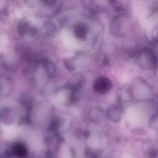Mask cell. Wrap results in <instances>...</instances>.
<instances>
[{
	"label": "cell",
	"mask_w": 158,
	"mask_h": 158,
	"mask_svg": "<svg viewBox=\"0 0 158 158\" xmlns=\"http://www.w3.org/2000/svg\"><path fill=\"white\" fill-rule=\"evenodd\" d=\"M12 154L18 158H24L27 155V148L23 143H16L12 147Z\"/></svg>",
	"instance_id": "cell-2"
},
{
	"label": "cell",
	"mask_w": 158,
	"mask_h": 158,
	"mask_svg": "<svg viewBox=\"0 0 158 158\" xmlns=\"http://www.w3.org/2000/svg\"><path fill=\"white\" fill-rule=\"evenodd\" d=\"M88 31V27L84 24H78L76 25L73 30L75 35L77 36V38L82 40L86 39Z\"/></svg>",
	"instance_id": "cell-3"
},
{
	"label": "cell",
	"mask_w": 158,
	"mask_h": 158,
	"mask_svg": "<svg viewBox=\"0 0 158 158\" xmlns=\"http://www.w3.org/2000/svg\"><path fill=\"white\" fill-rule=\"evenodd\" d=\"M93 88L97 93L105 94L112 88V83L107 77H99L95 80Z\"/></svg>",
	"instance_id": "cell-1"
},
{
	"label": "cell",
	"mask_w": 158,
	"mask_h": 158,
	"mask_svg": "<svg viewBox=\"0 0 158 158\" xmlns=\"http://www.w3.org/2000/svg\"><path fill=\"white\" fill-rule=\"evenodd\" d=\"M33 28L30 25V23L28 22L23 21L19 24L18 31L20 35L25 36L29 35L33 32Z\"/></svg>",
	"instance_id": "cell-4"
}]
</instances>
